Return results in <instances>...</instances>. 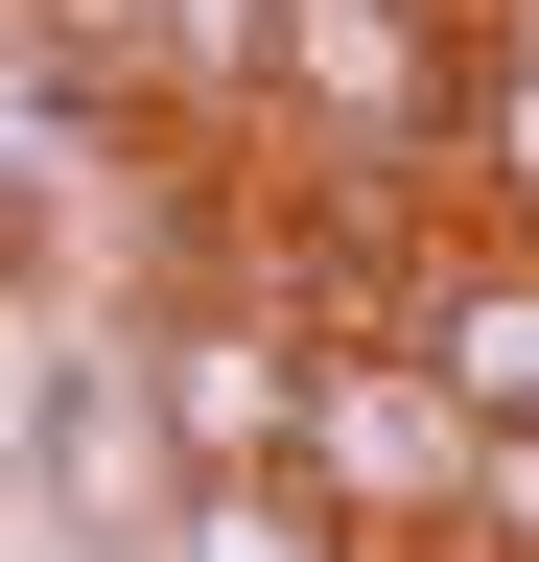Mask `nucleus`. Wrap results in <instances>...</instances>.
<instances>
[{
    "label": "nucleus",
    "instance_id": "obj_1",
    "mask_svg": "<svg viewBox=\"0 0 539 562\" xmlns=\"http://www.w3.org/2000/svg\"><path fill=\"white\" fill-rule=\"evenodd\" d=\"M328 516H352L375 562L398 539H469V398L423 328H305V446H282Z\"/></svg>",
    "mask_w": 539,
    "mask_h": 562
},
{
    "label": "nucleus",
    "instance_id": "obj_2",
    "mask_svg": "<svg viewBox=\"0 0 539 562\" xmlns=\"http://www.w3.org/2000/svg\"><path fill=\"white\" fill-rule=\"evenodd\" d=\"M142 562H375V539H352V516H328V492H305V469H188Z\"/></svg>",
    "mask_w": 539,
    "mask_h": 562
},
{
    "label": "nucleus",
    "instance_id": "obj_3",
    "mask_svg": "<svg viewBox=\"0 0 539 562\" xmlns=\"http://www.w3.org/2000/svg\"><path fill=\"white\" fill-rule=\"evenodd\" d=\"M446 188L493 235H539V47H493V24H469V94H446Z\"/></svg>",
    "mask_w": 539,
    "mask_h": 562
}]
</instances>
